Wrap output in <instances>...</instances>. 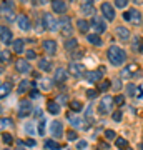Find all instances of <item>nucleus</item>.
Listing matches in <instances>:
<instances>
[{"instance_id":"nucleus-16","label":"nucleus","mask_w":143,"mask_h":150,"mask_svg":"<svg viewBox=\"0 0 143 150\" xmlns=\"http://www.w3.org/2000/svg\"><path fill=\"white\" fill-rule=\"evenodd\" d=\"M50 134L55 137V139H62V135H63V125L60 120H53L50 123Z\"/></svg>"},{"instance_id":"nucleus-32","label":"nucleus","mask_w":143,"mask_h":150,"mask_svg":"<svg viewBox=\"0 0 143 150\" xmlns=\"http://www.w3.org/2000/svg\"><path fill=\"white\" fill-rule=\"evenodd\" d=\"M17 18H18V15H15V12H13V10L4 13V20H5L7 23H13V22L17 23Z\"/></svg>"},{"instance_id":"nucleus-57","label":"nucleus","mask_w":143,"mask_h":150,"mask_svg":"<svg viewBox=\"0 0 143 150\" xmlns=\"http://www.w3.org/2000/svg\"><path fill=\"white\" fill-rule=\"evenodd\" d=\"M18 150H25V149H23V147H20V145H18Z\"/></svg>"},{"instance_id":"nucleus-28","label":"nucleus","mask_w":143,"mask_h":150,"mask_svg":"<svg viewBox=\"0 0 143 150\" xmlns=\"http://www.w3.org/2000/svg\"><path fill=\"white\" fill-rule=\"evenodd\" d=\"M30 87H32V82L30 80H22L20 83H18V87H17V92H18V93H25V92H28Z\"/></svg>"},{"instance_id":"nucleus-53","label":"nucleus","mask_w":143,"mask_h":150,"mask_svg":"<svg viewBox=\"0 0 143 150\" xmlns=\"http://www.w3.org/2000/svg\"><path fill=\"white\" fill-rule=\"evenodd\" d=\"M30 97H32V98H38V92L35 90V88H33V90H30Z\"/></svg>"},{"instance_id":"nucleus-12","label":"nucleus","mask_w":143,"mask_h":150,"mask_svg":"<svg viewBox=\"0 0 143 150\" xmlns=\"http://www.w3.org/2000/svg\"><path fill=\"white\" fill-rule=\"evenodd\" d=\"M0 40H2L4 45H12L13 43V33H12V30L7 25L0 27Z\"/></svg>"},{"instance_id":"nucleus-48","label":"nucleus","mask_w":143,"mask_h":150,"mask_svg":"<svg viewBox=\"0 0 143 150\" xmlns=\"http://www.w3.org/2000/svg\"><path fill=\"white\" fill-rule=\"evenodd\" d=\"M98 92L100 90H87V97H88V98H95V97L98 95Z\"/></svg>"},{"instance_id":"nucleus-35","label":"nucleus","mask_w":143,"mask_h":150,"mask_svg":"<svg viewBox=\"0 0 143 150\" xmlns=\"http://www.w3.org/2000/svg\"><path fill=\"white\" fill-rule=\"evenodd\" d=\"M0 123H2V129H13V120H12V118H5V117H2Z\"/></svg>"},{"instance_id":"nucleus-38","label":"nucleus","mask_w":143,"mask_h":150,"mask_svg":"<svg viewBox=\"0 0 143 150\" xmlns=\"http://www.w3.org/2000/svg\"><path fill=\"white\" fill-rule=\"evenodd\" d=\"M70 108H72L73 112H80V110L83 108V105H82V102H78V100H72V102H70Z\"/></svg>"},{"instance_id":"nucleus-17","label":"nucleus","mask_w":143,"mask_h":150,"mask_svg":"<svg viewBox=\"0 0 143 150\" xmlns=\"http://www.w3.org/2000/svg\"><path fill=\"white\" fill-rule=\"evenodd\" d=\"M15 70L18 74H28L32 70V65H30V62L27 59H18L15 62Z\"/></svg>"},{"instance_id":"nucleus-62","label":"nucleus","mask_w":143,"mask_h":150,"mask_svg":"<svg viewBox=\"0 0 143 150\" xmlns=\"http://www.w3.org/2000/svg\"><path fill=\"white\" fill-rule=\"evenodd\" d=\"M72 2H75V0H72Z\"/></svg>"},{"instance_id":"nucleus-36","label":"nucleus","mask_w":143,"mask_h":150,"mask_svg":"<svg viewBox=\"0 0 143 150\" xmlns=\"http://www.w3.org/2000/svg\"><path fill=\"white\" fill-rule=\"evenodd\" d=\"M115 145H117L118 149H122V150H127L128 149V142L123 139V137H118L117 142H115Z\"/></svg>"},{"instance_id":"nucleus-59","label":"nucleus","mask_w":143,"mask_h":150,"mask_svg":"<svg viewBox=\"0 0 143 150\" xmlns=\"http://www.w3.org/2000/svg\"><path fill=\"white\" fill-rule=\"evenodd\" d=\"M18 2H22V4H23V2H27V0H18Z\"/></svg>"},{"instance_id":"nucleus-37","label":"nucleus","mask_w":143,"mask_h":150,"mask_svg":"<svg viewBox=\"0 0 143 150\" xmlns=\"http://www.w3.org/2000/svg\"><path fill=\"white\" fill-rule=\"evenodd\" d=\"M110 87H111V82L106 80V79H103V80L100 82V85H98V90H100V92H106Z\"/></svg>"},{"instance_id":"nucleus-33","label":"nucleus","mask_w":143,"mask_h":150,"mask_svg":"<svg viewBox=\"0 0 143 150\" xmlns=\"http://www.w3.org/2000/svg\"><path fill=\"white\" fill-rule=\"evenodd\" d=\"M45 147H47V149H50V150H60V149H62V145H60L58 142L52 140V139H48L47 142H45Z\"/></svg>"},{"instance_id":"nucleus-2","label":"nucleus","mask_w":143,"mask_h":150,"mask_svg":"<svg viewBox=\"0 0 143 150\" xmlns=\"http://www.w3.org/2000/svg\"><path fill=\"white\" fill-rule=\"evenodd\" d=\"M58 30L60 35H63L65 38L73 37V25H72V18L68 15H62L58 18Z\"/></svg>"},{"instance_id":"nucleus-30","label":"nucleus","mask_w":143,"mask_h":150,"mask_svg":"<svg viewBox=\"0 0 143 150\" xmlns=\"http://www.w3.org/2000/svg\"><path fill=\"white\" fill-rule=\"evenodd\" d=\"M132 47L135 48V52H143V40L142 37H133V42H132Z\"/></svg>"},{"instance_id":"nucleus-40","label":"nucleus","mask_w":143,"mask_h":150,"mask_svg":"<svg viewBox=\"0 0 143 150\" xmlns=\"http://www.w3.org/2000/svg\"><path fill=\"white\" fill-rule=\"evenodd\" d=\"M2 140H4V144H7V145L13 144V137H12L10 134H7V132H4V134H2Z\"/></svg>"},{"instance_id":"nucleus-60","label":"nucleus","mask_w":143,"mask_h":150,"mask_svg":"<svg viewBox=\"0 0 143 150\" xmlns=\"http://www.w3.org/2000/svg\"><path fill=\"white\" fill-rule=\"evenodd\" d=\"M4 150H10V149H4Z\"/></svg>"},{"instance_id":"nucleus-25","label":"nucleus","mask_w":143,"mask_h":150,"mask_svg":"<svg viewBox=\"0 0 143 150\" xmlns=\"http://www.w3.org/2000/svg\"><path fill=\"white\" fill-rule=\"evenodd\" d=\"M63 48H65V50H68V52L77 50V48H78V40H77L75 37L67 38V40H65V43H63Z\"/></svg>"},{"instance_id":"nucleus-24","label":"nucleus","mask_w":143,"mask_h":150,"mask_svg":"<svg viewBox=\"0 0 143 150\" xmlns=\"http://www.w3.org/2000/svg\"><path fill=\"white\" fill-rule=\"evenodd\" d=\"M80 10H82V13H83L85 17L95 15V7H93V4H85V2H82V5H80Z\"/></svg>"},{"instance_id":"nucleus-26","label":"nucleus","mask_w":143,"mask_h":150,"mask_svg":"<svg viewBox=\"0 0 143 150\" xmlns=\"http://www.w3.org/2000/svg\"><path fill=\"white\" fill-rule=\"evenodd\" d=\"M52 85H53V82L50 80V79H45V77H42V79H38V88L40 90H52Z\"/></svg>"},{"instance_id":"nucleus-54","label":"nucleus","mask_w":143,"mask_h":150,"mask_svg":"<svg viewBox=\"0 0 143 150\" xmlns=\"http://www.w3.org/2000/svg\"><path fill=\"white\" fill-rule=\"evenodd\" d=\"M47 2H48V0H37L38 5H47Z\"/></svg>"},{"instance_id":"nucleus-51","label":"nucleus","mask_w":143,"mask_h":150,"mask_svg":"<svg viewBox=\"0 0 143 150\" xmlns=\"http://www.w3.org/2000/svg\"><path fill=\"white\" fill-rule=\"evenodd\" d=\"M143 97V88L142 87H137V92H135V98H142Z\"/></svg>"},{"instance_id":"nucleus-29","label":"nucleus","mask_w":143,"mask_h":150,"mask_svg":"<svg viewBox=\"0 0 143 150\" xmlns=\"http://www.w3.org/2000/svg\"><path fill=\"white\" fill-rule=\"evenodd\" d=\"M47 110L52 113V115H57V113H60V103L58 102H48Z\"/></svg>"},{"instance_id":"nucleus-21","label":"nucleus","mask_w":143,"mask_h":150,"mask_svg":"<svg viewBox=\"0 0 143 150\" xmlns=\"http://www.w3.org/2000/svg\"><path fill=\"white\" fill-rule=\"evenodd\" d=\"M85 37H87V42L92 43L93 47H101V45H103V40H101L100 33H95V32L93 33H87Z\"/></svg>"},{"instance_id":"nucleus-14","label":"nucleus","mask_w":143,"mask_h":150,"mask_svg":"<svg viewBox=\"0 0 143 150\" xmlns=\"http://www.w3.org/2000/svg\"><path fill=\"white\" fill-rule=\"evenodd\" d=\"M90 23H92V28L95 30V33H103L106 30V22L100 17H93Z\"/></svg>"},{"instance_id":"nucleus-4","label":"nucleus","mask_w":143,"mask_h":150,"mask_svg":"<svg viewBox=\"0 0 143 150\" xmlns=\"http://www.w3.org/2000/svg\"><path fill=\"white\" fill-rule=\"evenodd\" d=\"M42 25H43V28H47L50 32L58 30V18L53 17V12L52 13L50 12H43L42 13Z\"/></svg>"},{"instance_id":"nucleus-41","label":"nucleus","mask_w":143,"mask_h":150,"mask_svg":"<svg viewBox=\"0 0 143 150\" xmlns=\"http://www.w3.org/2000/svg\"><path fill=\"white\" fill-rule=\"evenodd\" d=\"M135 92H137V85L135 83H127V93L130 97H135Z\"/></svg>"},{"instance_id":"nucleus-61","label":"nucleus","mask_w":143,"mask_h":150,"mask_svg":"<svg viewBox=\"0 0 143 150\" xmlns=\"http://www.w3.org/2000/svg\"><path fill=\"white\" fill-rule=\"evenodd\" d=\"M127 150H132V149H127Z\"/></svg>"},{"instance_id":"nucleus-18","label":"nucleus","mask_w":143,"mask_h":150,"mask_svg":"<svg viewBox=\"0 0 143 150\" xmlns=\"http://www.w3.org/2000/svg\"><path fill=\"white\" fill-rule=\"evenodd\" d=\"M103 70H90V72H87L85 75V79L88 83H95V82H101L103 80Z\"/></svg>"},{"instance_id":"nucleus-15","label":"nucleus","mask_w":143,"mask_h":150,"mask_svg":"<svg viewBox=\"0 0 143 150\" xmlns=\"http://www.w3.org/2000/svg\"><path fill=\"white\" fill-rule=\"evenodd\" d=\"M115 35H117V38L122 40V42H128V40L132 38V32H130L127 27H123V25H118V27L115 28Z\"/></svg>"},{"instance_id":"nucleus-34","label":"nucleus","mask_w":143,"mask_h":150,"mask_svg":"<svg viewBox=\"0 0 143 150\" xmlns=\"http://www.w3.org/2000/svg\"><path fill=\"white\" fill-rule=\"evenodd\" d=\"M128 4H130V0H113V5H115V8H120V10L127 8Z\"/></svg>"},{"instance_id":"nucleus-23","label":"nucleus","mask_w":143,"mask_h":150,"mask_svg":"<svg viewBox=\"0 0 143 150\" xmlns=\"http://www.w3.org/2000/svg\"><path fill=\"white\" fill-rule=\"evenodd\" d=\"M12 48H13V52L15 54H25V40H22V38H17V40H13V43H12Z\"/></svg>"},{"instance_id":"nucleus-9","label":"nucleus","mask_w":143,"mask_h":150,"mask_svg":"<svg viewBox=\"0 0 143 150\" xmlns=\"http://www.w3.org/2000/svg\"><path fill=\"white\" fill-rule=\"evenodd\" d=\"M50 5H52V12L57 13V15H67L68 12V5L65 0H50Z\"/></svg>"},{"instance_id":"nucleus-6","label":"nucleus","mask_w":143,"mask_h":150,"mask_svg":"<svg viewBox=\"0 0 143 150\" xmlns=\"http://www.w3.org/2000/svg\"><path fill=\"white\" fill-rule=\"evenodd\" d=\"M123 20L130 22L132 25H140L142 20H143V15L138 8H130V10L123 12Z\"/></svg>"},{"instance_id":"nucleus-11","label":"nucleus","mask_w":143,"mask_h":150,"mask_svg":"<svg viewBox=\"0 0 143 150\" xmlns=\"http://www.w3.org/2000/svg\"><path fill=\"white\" fill-rule=\"evenodd\" d=\"M17 27L20 28L22 32H28V30L32 28V20H30V17L27 15V13H20L18 18H17Z\"/></svg>"},{"instance_id":"nucleus-7","label":"nucleus","mask_w":143,"mask_h":150,"mask_svg":"<svg viewBox=\"0 0 143 150\" xmlns=\"http://www.w3.org/2000/svg\"><path fill=\"white\" fill-rule=\"evenodd\" d=\"M70 72V75H73L75 79H78V77H82V75L87 74V67H85V64H82V62H78V60H72L68 64V69H67Z\"/></svg>"},{"instance_id":"nucleus-19","label":"nucleus","mask_w":143,"mask_h":150,"mask_svg":"<svg viewBox=\"0 0 143 150\" xmlns=\"http://www.w3.org/2000/svg\"><path fill=\"white\" fill-rule=\"evenodd\" d=\"M68 120L72 122V125H73L75 129H80V130H87V129H88V123H87V120H82V118H78L77 115H72V113H70Z\"/></svg>"},{"instance_id":"nucleus-44","label":"nucleus","mask_w":143,"mask_h":150,"mask_svg":"<svg viewBox=\"0 0 143 150\" xmlns=\"http://www.w3.org/2000/svg\"><path fill=\"white\" fill-rule=\"evenodd\" d=\"M38 134L45 135V120L43 118H40V122H38Z\"/></svg>"},{"instance_id":"nucleus-50","label":"nucleus","mask_w":143,"mask_h":150,"mask_svg":"<svg viewBox=\"0 0 143 150\" xmlns=\"http://www.w3.org/2000/svg\"><path fill=\"white\" fill-rule=\"evenodd\" d=\"M87 147V140H78V144H77V149L78 150H83Z\"/></svg>"},{"instance_id":"nucleus-27","label":"nucleus","mask_w":143,"mask_h":150,"mask_svg":"<svg viewBox=\"0 0 143 150\" xmlns=\"http://www.w3.org/2000/svg\"><path fill=\"white\" fill-rule=\"evenodd\" d=\"M38 69L42 72H50L52 70V62L47 59H38Z\"/></svg>"},{"instance_id":"nucleus-31","label":"nucleus","mask_w":143,"mask_h":150,"mask_svg":"<svg viewBox=\"0 0 143 150\" xmlns=\"http://www.w3.org/2000/svg\"><path fill=\"white\" fill-rule=\"evenodd\" d=\"M10 92H12V83L10 82H4V83H2V90H0V97L5 98Z\"/></svg>"},{"instance_id":"nucleus-20","label":"nucleus","mask_w":143,"mask_h":150,"mask_svg":"<svg viewBox=\"0 0 143 150\" xmlns=\"http://www.w3.org/2000/svg\"><path fill=\"white\" fill-rule=\"evenodd\" d=\"M68 75H70L68 70H65V69L60 67V69L55 70V79H53V80H55V83H65L67 79H68Z\"/></svg>"},{"instance_id":"nucleus-55","label":"nucleus","mask_w":143,"mask_h":150,"mask_svg":"<svg viewBox=\"0 0 143 150\" xmlns=\"http://www.w3.org/2000/svg\"><path fill=\"white\" fill-rule=\"evenodd\" d=\"M82 2H85V4H93L95 0H82Z\"/></svg>"},{"instance_id":"nucleus-45","label":"nucleus","mask_w":143,"mask_h":150,"mask_svg":"<svg viewBox=\"0 0 143 150\" xmlns=\"http://www.w3.org/2000/svg\"><path fill=\"white\" fill-rule=\"evenodd\" d=\"M35 144H37V142H35V140L33 139H28V140H25V142H18V145H27V147H35Z\"/></svg>"},{"instance_id":"nucleus-13","label":"nucleus","mask_w":143,"mask_h":150,"mask_svg":"<svg viewBox=\"0 0 143 150\" xmlns=\"http://www.w3.org/2000/svg\"><path fill=\"white\" fill-rule=\"evenodd\" d=\"M32 112H33V107L30 103V100H20V103H18V117L25 118Z\"/></svg>"},{"instance_id":"nucleus-46","label":"nucleus","mask_w":143,"mask_h":150,"mask_svg":"<svg viewBox=\"0 0 143 150\" xmlns=\"http://www.w3.org/2000/svg\"><path fill=\"white\" fill-rule=\"evenodd\" d=\"M123 103H125V97H123V95H117V97H115V105L122 107Z\"/></svg>"},{"instance_id":"nucleus-1","label":"nucleus","mask_w":143,"mask_h":150,"mask_svg":"<svg viewBox=\"0 0 143 150\" xmlns=\"http://www.w3.org/2000/svg\"><path fill=\"white\" fill-rule=\"evenodd\" d=\"M106 60L113 67H122L127 62V52L120 45H110L106 48Z\"/></svg>"},{"instance_id":"nucleus-10","label":"nucleus","mask_w":143,"mask_h":150,"mask_svg":"<svg viewBox=\"0 0 143 150\" xmlns=\"http://www.w3.org/2000/svg\"><path fill=\"white\" fill-rule=\"evenodd\" d=\"M42 48H43V52H45L48 57H53V55H57L58 43H57V40H53V38H47V40H43L42 42Z\"/></svg>"},{"instance_id":"nucleus-22","label":"nucleus","mask_w":143,"mask_h":150,"mask_svg":"<svg viewBox=\"0 0 143 150\" xmlns=\"http://www.w3.org/2000/svg\"><path fill=\"white\" fill-rule=\"evenodd\" d=\"M77 28H78V32H82V33H88V30L92 28V23L87 18H78L77 20Z\"/></svg>"},{"instance_id":"nucleus-8","label":"nucleus","mask_w":143,"mask_h":150,"mask_svg":"<svg viewBox=\"0 0 143 150\" xmlns=\"http://www.w3.org/2000/svg\"><path fill=\"white\" fill-rule=\"evenodd\" d=\"M115 5H111L110 2H103L100 5V12H101V15L105 17V20L108 22H113L115 20V17H117V12H115V8H113Z\"/></svg>"},{"instance_id":"nucleus-39","label":"nucleus","mask_w":143,"mask_h":150,"mask_svg":"<svg viewBox=\"0 0 143 150\" xmlns=\"http://www.w3.org/2000/svg\"><path fill=\"white\" fill-rule=\"evenodd\" d=\"M0 59H2V64H7V62L10 60V52H8V50H5V48H4V50L0 52Z\"/></svg>"},{"instance_id":"nucleus-43","label":"nucleus","mask_w":143,"mask_h":150,"mask_svg":"<svg viewBox=\"0 0 143 150\" xmlns=\"http://www.w3.org/2000/svg\"><path fill=\"white\" fill-rule=\"evenodd\" d=\"M67 139H68V142H73V140L78 139V134H77V132L72 129V130H68V134H67Z\"/></svg>"},{"instance_id":"nucleus-58","label":"nucleus","mask_w":143,"mask_h":150,"mask_svg":"<svg viewBox=\"0 0 143 150\" xmlns=\"http://www.w3.org/2000/svg\"><path fill=\"white\" fill-rule=\"evenodd\" d=\"M140 149H142V150H143V144H140Z\"/></svg>"},{"instance_id":"nucleus-5","label":"nucleus","mask_w":143,"mask_h":150,"mask_svg":"<svg viewBox=\"0 0 143 150\" xmlns=\"http://www.w3.org/2000/svg\"><path fill=\"white\" fill-rule=\"evenodd\" d=\"M113 103H115V98L110 95H105L98 103V113L100 115H110L111 110H113Z\"/></svg>"},{"instance_id":"nucleus-42","label":"nucleus","mask_w":143,"mask_h":150,"mask_svg":"<svg viewBox=\"0 0 143 150\" xmlns=\"http://www.w3.org/2000/svg\"><path fill=\"white\" fill-rule=\"evenodd\" d=\"M25 59L28 60V62H30V60H35L37 59V52H35V50H27L25 52Z\"/></svg>"},{"instance_id":"nucleus-56","label":"nucleus","mask_w":143,"mask_h":150,"mask_svg":"<svg viewBox=\"0 0 143 150\" xmlns=\"http://www.w3.org/2000/svg\"><path fill=\"white\" fill-rule=\"evenodd\" d=\"M133 2H135L137 5H138V4H143V0H133Z\"/></svg>"},{"instance_id":"nucleus-49","label":"nucleus","mask_w":143,"mask_h":150,"mask_svg":"<svg viewBox=\"0 0 143 150\" xmlns=\"http://www.w3.org/2000/svg\"><path fill=\"white\" fill-rule=\"evenodd\" d=\"M111 117H113V120H115V122H120V120H122V112H120V110H117V112H113V115H111Z\"/></svg>"},{"instance_id":"nucleus-52","label":"nucleus","mask_w":143,"mask_h":150,"mask_svg":"<svg viewBox=\"0 0 143 150\" xmlns=\"http://www.w3.org/2000/svg\"><path fill=\"white\" fill-rule=\"evenodd\" d=\"M25 130H27V134L32 135V134H33V125H32V123H27V125H25Z\"/></svg>"},{"instance_id":"nucleus-47","label":"nucleus","mask_w":143,"mask_h":150,"mask_svg":"<svg viewBox=\"0 0 143 150\" xmlns=\"http://www.w3.org/2000/svg\"><path fill=\"white\" fill-rule=\"evenodd\" d=\"M105 137L108 140H113V139H117V134H115L113 130H105Z\"/></svg>"},{"instance_id":"nucleus-3","label":"nucleus","mask_w":143,"mask_h":150,"mask_svg":"<svg viewBox=\"0 0 143 150\" xmlns=\"http://www.w3.org/2000/svg\"><path fill=\"white\" fill-rule=\"evenodd\" d=\"M140 75H142V67H140L137 62H130V64L120 72V77H122V79H137Z\"/></svg>"}]
</instances>
